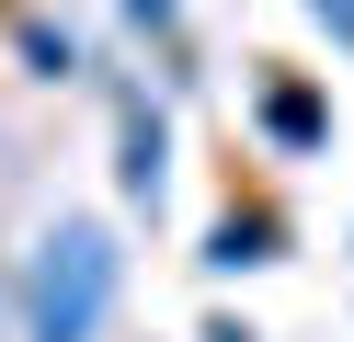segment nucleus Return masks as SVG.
<instances>
[{
	"mask_svg": "<svg viewBox=\"0 0 354 342\" xmlns=\"http://www.w3.org/2000/svg\"><path fill=\"white\" fill-rule=\"evenodd\" d=\"M297 12H308V23H320V35H331V46L354 57V0H297Z\"/></svg>",
	"mask_w": 354,
	"mask_h": 342,
	"instance_id": "obj_7",
	"label": "nucleus"
},
{
	"mask_svg": "<svg viewBox=\"0 0 354 342\" xmlns=\"http://www.w3.org/2000/svg\"><path fill=\"white\" fill-rule=\"evenodd\" d=\"M115 12H126V35H149L171 57V80H183V0H115Z\"/></svg>",
	"mask_w": 354,
	"mask_h": 342,
	"instance_id": "obj_6",
	"label": "nucleus"
},
{
	"mask_svg": "<svg viewBox=\"0 0 354 342\" xmlns=\"http://www.w3.org/2000/svg\"><path fill=\"white\" fill-rule=\"evenodd\" d=\"M115 194L138 205V217L171 205V114L149 103L138 80H115Z\"/></svg>",
	"mask_w": 354,
	"mask_h": 342,
	"instance_id": "obj_2",
	"label": "nucleus"
},
{
	"mask_svg": "<svg viewBox=\"0 0 354 342\" xmlns=\"http://www.w3.org/2000/svg\"><path fill=\"white\" fill-rule=\"evenodd\" d=\"M274 251H286V228H274V205H229V217L206 228V251H194V263H206V274H263V263H274Z\"/></svg>",
	"mask_w": 354,
	"mask_h": 342,
	"instance_id": "obj_4",
	"label": "nucleus"
},
{
	"mask_svg": "<svg viewBox=\"0 0 354 342\" xmlns=\"http://www.w3.org/2000/svg\"><path fill=\"white\" fill-rule=\"evenodd\" d=\"M194 342H263V331H252V319H229V308H217V319H206Z\"/></svg>",
	"mask_w": 354,
	"mask_h": 342,
	"instance_id": "obj_8",
	"label": "nucleus"
},
{
	"mask_svg": "<svg viewBox=\"0 0 354 342\" xmlns=\"http://www.w3.org/2000/svg\"><path fill=\"white\" fill-rule=\"evenodd\" d=\"M24 68H35V80H80V35L46 23V12H24Z\"/></svg>",
	"mask_w": 354,
	"mask_h": 342,
	"instance_id": "obj_5",
	"label": "nucleus"
},
{
	"mask_svg": "<svg viewBox=\"0 0 354 342\" xmlns=\"http://www.w3.org/2000/svg\"><path fill=\"white\" fill-rule=\"evenodd\" d=\"M115 296H126V251H115L103 217L35 228V251H24V342H103Z\"/></svg>",
	"mask_w": 354,
	"mask_h": 342,
	"instance_id": "obj_1",
	"label": "nucleus"
},
{
	"mask_svg": "<svg viewBox=\"0 0 354 342\" xmlns=\"http://www.w3.org/2000/svg\"><path fill=\"white\" fill-rule=\"evenodd\" d=\"M252 126H263L274 160H320V149H331V91H320V80H263V91H252Z\"/></svg>",
	"mask_w": 354,
	"mask_h": 342,
	"instance_id": "obj_3",
	"label": "nucleus"
}]
</instances>
